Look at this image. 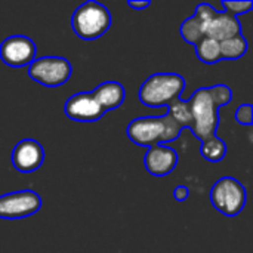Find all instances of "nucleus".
Here are the masks:
<instances>
[{"label": "nucleus", "instance_id": "obj_11", "mask_svg": "<svg viewBox=\"0 0 253 253\" xmlns=\"http://www.w3.org/2000/svg\"><path fill=\"white\" fill-rule=\"evenodd\" d=\"M144 165L153 176H165L170 173L178 165V154L173 148L166 145L150 147L144 157Z\"/></svg>", "mask_w": 253, "mask_h": 253}, {"label": "nucleus", "instance_id": "obj_16", "mask_svg": "<svg viewBox=\"0 0 253 253\" xmlns=\"http://www.w3.org/2000/svg\"><path fill=\"white\" fill-rule=\"evenodd\" d=\"M196 53L199 59L205 64H215L221 61V50H219V42L205 37L196 44Z\"/></svg>", "mask_w": 253, "mask_h": 253}, {"label": "nucleus", "instance_id": "obj_4", "mask_svg": "<svg viewBox=\"0 0 253 253\" xmlns=\"http://www.w3.org/2000/svg\"><path fill=\"white\" fill-rule=\"evenodd\" d=\"M188 105L191 113V132L202 142L211 136H215L219 125V107L213 102L209 89H197L188 99Z\"/></svg>", "mask_w": 253, "mask_h": 253}, {"label": "nucleus", "instance_id": "obj_10", "mask_svg": "<svg viewBox=\"0 0 253 253\" xmlns=\"http://www.w3.org/2000/svg\"><path fill=\"white\" fill-rule=\"evenodd\" d=\"M65 114L76 122H96L105 111L93 98L92 92H80L65 102Z\"/></svg>", "mask_w": 253, "mask_h": 253}, {"label": "nucleus", "instance_id": "obj_7", "mask_svg": "<svg viewBox=\"0 0 253 253\" xmlns=\"http://www.w3.org/2000/svg\"><path fill=\"white\" fill-rule=\"evenodd\" d=\"M42 208V197L31 190H22L0 196V218L21 219L37 213Z\"/></svg>", "mask_w": 253, "mask_h": 253}, {"label": "nucleus", "instance_id": "obj_17", "mask_svg": "<svg viewBox=\"0 0 253 253\" xmlns=\"http://www.w3.org/2000/svg\"><path fill=\"white\" fill-rule=\"evenodd\" d=\"M200 153L209 162H221L227 154V145L221 138L215 135L202 142Z\"/></svg>", "mask_w": 253, "mask_h": 253}, {"label": "nucleus", "instance_id": "obj_1", "mask_svg": "<svg viewBox=\"0 0 253 253\" xmlns=\"http://www.w3.org/2000/svg\"><path fill=\"white\" fill-rule=\"evenodd\" d=\"M182 127L169 113L162 117H139L129 123L127 136L132 142L142 147H154L175 141Z\"/></svg>", "mask_w": 253, "mask_h": 253}, {"label": "nucleus", "instance_id": "obj_19", "mask_svg": "<svg viewBox=\"0 0 253 253\" xmlns=\"http://www.w3.org/2000/svg\"><path fill=\"white\" fill-rule=\"evenodd\" d=\"M224 6V12L233 15L237 18V15H243L246 12H249L253 7V3L251 0H242V1H230V0H224L222 1Z\"/></svg>", "mask_w": 253, "mask_h": 253}, {"label": "nucleus", "instance_id": "obj_21", "mask_svg": "<svg viewBox=\"0 0 253 253\" xmlns=\"http://www.w3.org/2000/svg\"><path fill=\"white\" fill-rule=\"evenodd\" d=\"M190 196V191L185 185H178L173 191V197L178 200V202H185Z\"/></svg>", "mask_w": 253, "mask_h": 253}, {"label": "nucleus", "instance_id": "obj_6", "mask_svg": "<svg viewBox=\"0 0 253 253\" xmlns=\"http://www.w3.org/2000/svg\"><path fill=\"white\" fill-rule=\"evenodd\" d=\"M71 64L61 56H43L34 59L28 67V76L47 87H56L68 82L71 77Z\"/></svg>", "mask_w": 253, "mask_h": 253}, {"label": "nucleus", "instance_id": "obj_12", "mask_svg": "<svg viewBox=\"0 0 253 253\" xmlns=\"http://www.w3.org/2000/svg\"><path fill=\"white\" fill-rule=\"evenodd\" d=\"M239 34H242L239 19L227 12H216V15L206 25V37L216 42H224Z\"/></svg>", "mask_w": 253, "mask_h": 253}, {"label": "nucleus", "instance_id": "obj_2", "mask_svg": "<svg viewBox=\"0 0 253 253\" xmlns=\"http://www.w3.org/2000/svg\"><path fill=\"white\" fill-rule=\"evenodd\" d=\"M185 89V79L176 73H157L150 76L139 89V101L151 108L163 107L178 99Z\"/></svg>", "mask_w": 253, "mask_h": 253}, {"label": "nucleus", "instance_id": "obj_5", "mask_svg": "<svg viewBox=\"0 0 253 253\" xmlns=\"http://www.w3.org/2000/svg\"><path fill=\"white\" fill-rule=\"evenodd\" d=\"M211 202L225 216L239 215L246 206V190L233 176L218 179L211 190Z\"/></svg>", "mask_w": 253, "mask_h": 253}, {"label": "nucleus", "instance_id": "obj_18", "mask_svg": "<svg viewBox=\"0 0 253 253\" xmlns=\"http://www.w3.org/2000/svg\"><path fill=\"white\" fill-rule=\"evenodd\" d=\"M208 89H209V93H211L213 102L218 107H222L233 99V90L225 84H216V86H212Z\"/></svg>", "mask_w": 253, "mask_h": 253}, {"label": "nucleus", "instance_id": "obj_14", "mask_svg": "<svg viewBox=\"0 0 253 253\" xmlns=\"http://www.w3.org/2000/svg\"><path fill=\"white\" fill-rule=\"evenodd\" d=\"M219 50H221V59H230V61L239 59L248 50V40L242 34L234 36L231 39L219 42Z\"/></svg>", "mask_w": 253, "mask_h": 253}, {"label": "nucleus", "instance_id": "obj_3", "mask_svg": "<svg viewBox=\"0 0 253 253\" xmlns=\"http://www.w3.org/2000/svg\"><path fill=\"white\" fill-rule=\"evenodd\" d=\"M111 21V13L104 4L98 1H86L74 10L71 27L80 39L95 40L108 31Z\"/></svg>", "mask_w": 253, "mask_h": 253}, {"label": "nucleus", "instance_id": "obj_20", "mask_svg": "<svg viewBox=\"0 0 253 253\" xmlns=\"http://www.w3.org/2000/svg\"><path fill=\"white\" fill-rule=\"evenodd\" d=\"M236 120L240 125L245 126H251L253 123V113H252V105L251 104H243L237 108L236 111Z\"/></svg>", "mask_w": 253, "mask_h": 253}, {"label": "nucleus", "instance_id": "obj_22", "mask_svg": "<svg viewBox=\"0 0 253 253\" xmlns=\"http://www.w3.org/2000/svg\"><path fill=\"white\" fill-rule=\"evenodd\" d=\"M150 4H151V1H147V0H144V1H129V6L133 7V9H147Z\"/></svg>", "mask_w": 253, "mask_h": 253}, {"label": "nucleus", "instance_id": "obj_9", "mask_svg": "<svg viewBox=\"0 0 253 253\" xmlns=\"http://www.w3.org/2000/svg\"><path fill=\"white\" fill-rule=\"evenodd\" d=\"M44 160L43 147L34 139H22L12 150V165L22 173L37 170Z\"/></svg>", "mask_w": 253, "mask_h": 253}, {"label": "nucleus", "instance_id": "obj_13", "mask_svg": "<svg viewBox=\"0 0 253 253\" xmlns=\"http://www.w3.org/2000/svg\"><path fill=\"white\" fill-rule=\"evenodd\" d=\"M92 95L101 105V108L107 113L110 110L119 108L123 104L126 98V90L119 82H105L95 87L92 90Z\"/></svg>", "mask_w": 253, "mask_h": 253}, {"label": "nucleus", "instance_id": "obj_8", "mask_svg": "<svg viewBox=\"0 0 253 253\" xmlns=\"http://www.w3.org/2000/svg\"><path fill=\"white\" fill-rule=\"evenodd\" d=\"M0 58L9 67L28 65L36 58V44L27 36H10L0 43Z\"/></svg>", "mask_w": 253, "mask_h": 253}, {"label": "nucleus", "instance_id": "obj_15", "mask_svg": "<svg viewBox=\"0 0 253 253\" xmlns=\"http://www.w3.org/2000/svg\"><path fill=\"white\" fill-rule=\"evenodd\" d=\"M179 31H181L182 39H184L187 43L194 44V46H196L202 39L206 37V25H205L196 15L187 18V19L182 22Z\"/></svg>", "mask_w": 253, "mask_h": 253}]
</instances>
